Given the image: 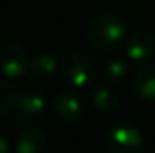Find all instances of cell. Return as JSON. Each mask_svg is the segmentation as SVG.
<instances>
[{"label":"cell","mask_w":155,"mask_h":153,"mask_svg":"<svg viewBox=\"0 0 155 153\" xmlns=\"http://www.w3.org/2000/svg\"><path fill=\"white\" fill-rule=\"evenodd\" d=\"M127 27L129 23L117 13H99L87 25L86 40L96 51H101V53L114 51L127 38Z\"/></svg>","instance_id":"obj_1"},{"label":"cell","mask_w":155,"mask_h":153,"mask_svg":"<svg viewBox=\"0 0 155 153\" xmlns=\"http://www.w3.org/2000/svg\"><path fill=\"white\" fill-rule=\"evenodd\" d=\"M63 74L69 84L76 87H86L96 79L97 68L94 59L81 49H73L63 58Z\"/></svg>","instance_id":"obj_2"},{"label":"cell","mask_w":155,"mask_h":153,"mask_svg":"<svg viewBox=\"0 0 155 153\" xmlns=\"http://www.w3.org/2000/svg\"><path fill=\"white\" fill-rule=\"evenodd\" d=\"M107 150L109 153H142L143 137L140 129L127 120L114 123L107 133Z\"/></svg>","instance_id":"obj_3"},{"label":"cell","mask_w":155,"mask_h":153,"mask_svg":"<svg viewBox=\"0 0 155 153\" xmlns=\"http://www.w3.org/2000/svg\"><path fill=\"white\" fill-rule=\"evenodd\" d=\"M48 109L46 97L35 89H30L17 97L15 107L12 110V117L18 125H31L36 119H40Z\"/></svg>","instance_id":"obj_4"},{"label":"cell","mask_w":155,"mask_h":153,"mask_svg":"<svg viewBox=\"0 0 155 153\" xmlns=\"http://www.w3.org/2000/svg\"><path fill=\"white\" fill-rule=\"evenodd\" d=\"M30 59L27 51L15 41H3L0 45V71L7 78H21L28 72Z\"/></svg>","instance_id":"obj_5"},{"label":"cell","mask_w":155,"mask_h":153,"mask_svg":"<svg viewBox=\"0 0 155 153\" xmlns=\"http://www.w3.org/2000/svg\"><path fill=\"white\" fill-rule=\"evenodd\" d=\"M86 99L81 94L66 91L58 94L51 102V115L60 122H71L86 112Z\"/></svg>","instance_id":"obj_6"},{"label":"cell","mask_w":155,"mask_h":153,"mask_svg":"<svg viewBox=\"0 0 155 153\" xmlns=\"http://www.w3.org/2000/svg\"><path fill=\"white\" fill-rule=\"evenodd\" d=\"M155 51V35L147 30H137L125 38V53L134 63L147 61Z\"/></svg>","instance_id":"obj_7"},{"label":"cell","mask_w":155,"mask_h":153,"mask_svg":"<svg viewBox=\"0 0 155 153\" xmlns=\"http://www.w3.org/2000/svg\"><path fill=\"white\" fill-rule=\"evenodd\" d=\"M132 87L140 99L155 102V63L139 66L132 74Z\"/></svg>","instance_id":"obj_8"},{"label":"cell","mask_w":155,"mask_h":153,"mask_svg":"<svg viewBox=\"0 0 155 153\" xmlns=\"http://www.w3.org/2000/svg\"><path fill=\"white\" fill-rule=\"evenodd\" d=\"M48 145V137L40 127H27L18 135L15 143L17 153H43Z\"/></svg>","instance_id":"obj_9"},{"label":"cell","mask_w":155,"mask_h":153,"mask_svg":"<svg viewBox=\"0 0 155 153\" xmlns=\"http://www.w3.org/2000/svg\"><path fill=\"white\" fill-rule=\"evenodd\" d=\"M91 102L97 110L109 114V112L116 110L119 105V94L117 89L109 84H99L94 86L91 91Z\"/></svg>","instance_id":"obj_10"},{"label":"cell","mask_w":155,"mask_h":153,"mask_svg":"<svg viewBox=\"0 0 155 153\" xmlns=\"http://www.w3.org/2000/svg\"><path fill=\"white\" fill-rule=\"evenodd\" d=\"M28 72H30L31 79L36 82H48L56 72V61L50 54H38L30 61L28 66Z\"/></svg>","instance_id":"obj_11"},{"label":"cell","mask_w":155,"mask_h":153,"mask_svg":"<svg viewBox=\"0 0 155 153\" xmlns=\"http://www.w3.org/2000/svg\"><path fill=\"white\" fill-rule=\"evenodd\" d=\"M129 78V64L124 59H110L104 66V81L112 87H120Z\"/></svg>","instance_id":"obj_12"},{"label":"cell","mask_w":155,"mask_h":153,"mask_svg":"<svg viewBox=\"0 0 155 153\" xmlns=\"http://www.w3.org/2000/svg\"><path fill=\"white\" fill-rule=\"evenodd\" d=\"M17 91L8 81L0 79V119L7 117L13 110L17 102Z\"/></svg>","instance_id":"obj_13"},{"label":"cell","mask_w":155,"mask_h":153,"mask_svg":"<svg viewBox=\"0 0 155 153\" xmlns=\"http://www.w3.org/2000/svg\"><path fill=\"white\" fill-rule=\"evenodd\" d=\"M10 151V142L3 133H0V153H8Z\"/></svg>","instance_id":"obj_14"}]
</instances>
